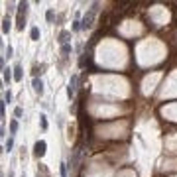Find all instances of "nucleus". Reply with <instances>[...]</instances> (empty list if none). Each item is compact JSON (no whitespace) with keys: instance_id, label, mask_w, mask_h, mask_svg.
Returning <instances> with one entry per match:
<instances>
[{"instance_id":"17","label":"nucleus","mask_w":177,"mask_h":177,"mask_svg":"<svg viewBox=\"0 0 177 177\" xmlns=\"http://www.w3.org/2000/svg\"><path fill=\"white\" fill-rule=\"evenodd\" d=\"M79 30H83V28H81V22H79V20H75V22H73V32H79Z\"/></svg>"},{"instance_id":"11","label":"nucleus","mask_w":177,"mask_h":177,"mask_svg":"<svg viewBox=\"0 0 177 177\" xmlns=\"http://www.w3.org/2000/svg\"><path fill=\"white\" fill-rule=\"evenodd\" d=\"M12 148H14V138H8L6 144H4V149L6 152H12Z\"/></svg>"},{"instance_id":"8","label":"nucleus","mask_w":177,"mask_h":177,"mask_svg":"<svg viewBox=\"0 0 177 177\" xmlns=\"http://www.w3.org/2000/svg\"><path fill=\"white\" fill-rule=\"evenodd\" d=\"M26 10H28V2H20L18 4V16H26Z\"/></svg>"},{"instance_id":"13","label":"nucleus","mask_w":177,"mask_h":177,"mask_svg":"<svg viewBox=\"0 0 177 177\" xmlns=\"http://www.w3.org/2000/svg\"><path fill=\"white\" fill-rule=\"evenodd\" d=\"M71 49H73V47H71L69 43H65V45H61V55H67V53H71Z\"/></svg>"},{"instance_id":"3","label":"nucleus","mask_w":177,"mask_h":177,"mask_svg":"<svg viewBox=\"0 0 177 177\" xmlns=\"http://www.w3.org/2000/svg\"><path fill=\"white\" fill-rule=\"evenodd\" d=\"M77 81H79V77L77 75H73L69 81V85H67V94H69V98L75 97V91H77Z\"/></svg>"},{"instance_id":"4","label":"nucleus","mask_w":177,"mask_h":177,"mask_svg":"<svg viewBox=\"0 0 177 177\" xmlns=\"http://www.w3.org/2000/svg\"><path fill=\"white\" fill-rule=\"evenodd\" d=\"M12 71H14V69H10V67H4V69H2V77H4V83L6 85H10V81L14 79V73H12Z\"/></svg>"},{"instance_id":"14","label":"nucleus","mask_w":177,"mask_h":177,"mask_svg":"<svg viewBox=\"0 0 177 177\" xmlns=\"http://www.w3.org/2000/svg\"><path fill=\"white\" fill-rule=\"evenodd\" d=\"M24 26H26V20H24V16H18V24H16V28H18V30H24Z\"/></svg>"},{"instance_id":"22","label":"nucleus","mask_w":177,"mask_h":177,"mask_svg":"<svg viewBox=\"0 0 177 177\" xmlns=\"http://www.w3.org/2000/svg\"><path fill=\"white\" fill-rule=\"evenodd\" d=\"M22 177H24V175H22Z\"/></svg>"},{"instance_id":"21","label":"nucleus","mask_w":177,"mask_h":177,"mask_svg":"<svg viewBox=\"0 0 177 177\" xmlns=\"http://www.w3.org/2000/svg\"><path fill=\"white\" fill-rule=\"evenodd\" d=\"M4 53H6V57H12V47L8 45V47H6V51H4Z\"/></svg>"},{"instance_id":"7","label":"nucleus","mask_w":177,"mask_h":177,"mask_svg":"<svg viewBox=\"0 0 177 177\" xmlns=\"http://www.w3.org/2000/svg\"><path fill=\"white\" fill-rule=\"evenodd\" d=\"M69 37H71V32H61L59 33V43H61V45L69 43Z\"/></svg>"},{"instance_id":"15","label":"nucleus","mask_w":177,"mask_h":177,"mask_svg":"<svg viewBox=\"0 0 177 177\" xmlns=\"http://www.w3.org/2000/svg\"><path fill=\"white\" fill-rule=\"evenodd\" d=\"M10 132H12V134L18 132V120H12V122H10Z\"/></svg>"},{"instance_id":"16","label":"nucleus","mask_w":177,"mask_h":177,"mask_svg":"<svg viewBox=\"0 0 177 177\" xmlns=\"http://www.w3.org/2000/svg\"><path fill=\"white\" fill-rule=\"evenodd\" d=\"M53 16H55V14H53V10H47V12H45V20H47V22H51Z\"/></svg>"},{"instance_id":"2","label":"nucleus","mask_w":177,"mask_h":177,"mask_svg":"<svg viewBox=\"0 0 177 177\" xmlns=\"http://www.w3.org/2000/svg\"><path fill=\"white\" fill-rule=\"evenodd\" d=\"M93 20H94V12L91 10V12H87V14H85L83 22H81V28H83V30H89L91 26H93Z\"/></svg>"},{"instance_id":"9","label":"nucleus","mask_w":177,"mask_h":177,"mask_svg":"<svg viewBox=\"0 0 177 177\" xmlns=\"http://www.w3.org/2000/svg\"><path fill=\"white\" fill-rule=\"evenodd\" d=\"M22 75H24L22 67H20V65H16V67H14V79H16V81H20V79H22Z\"/></svg>"},{"instance_id":"10","label":"nucleus","mask_w":177,"mask_h":177,"mask_svg":"<svg viewBox=\"0 0 177 177\" xmlns=\"http://www.w3.org/2000/svg\"><path fill=\"white\" fill-rule=\"evenodd\" d=\"M30 37H32L33 42H37V39H39V28H32V32H30Z\"/></svg>"},{"instance_id":"18","label":"nucleus","mask_w":177,"mask_h":177,"mask_svg":"<svg viewBox=\"0 0 177 177\" xmlns=\"http://www.w3.org/2000/svg\"><path fill=\"white\" fill-rule=\"evenodd\" d=\"M12 100V94H10V91H6L4 93V103H10Z\"/></svg>"},{"instance_id":"6","label":"nucleus","mask_w":177,"mask_h":177,"mask_svg":"<svg viewBox=\"0 0 177 177\" xmlns=\"http://www.w3.org/2000/svg\"><path fill=\"white\" fill-rule=\"evenodd\" d=\"M10 28H12V20H10V16H6V18L2 20V32L8 33V32H10Z\"/></svg>"},{"instance_id":"1","label":"nucleus","mask_w":177,"mask_h":177,"mask_svg":"<svg viewBox=\"0 0 177 177\" xmlns=\"http://www.w3.org/2000/svg\"><path fill=\"white\" fill-rule=\"evenodd\" d=\"M45 148H47L45 142H43V140H37L36 146H33V155H36V158H43V155H45Z\"/></svg>"},{"instance_id":"5","label":"nucleus","mask_w":177,"mask_h":177,"mask_svg":"<svg viewBox=\"0 0 177 177\" xmlns=\"http://www.w3.org/2000/svg\"><path fill=\"white\" fill-rule=\"evenodd\" d=\"M33 91H36L37 94H43V83H42V79H33Z\"/></svg>"},{"instance_id":"19","label":"nucleus","mask_w":177,"mask_h":177,"mask_svg":"<svg viewBox=\"0 0 177 177\" xmlns=\"http://www.w3.org/2000/svg\"><path fill=\"white\" fill-rule=\"evenodd\" d=\"M22 114H24V110H22V108L18 106V108H16V110H14V116H18V118H20V116H22Z\"/></svg>"},{"instance_id":"12","label":"nucleus","mask_w":177,"mask_h":177,"mask_svg":"<svg viewBox=\"0 0 177 177\" xmlns=\"http://www.w3.org/2000/svg\"><path fill=\"white\" fill-rule=\"evenodd\" d=\"M100 24H103V26H110V14H103L100 16Z\"/></svg>"},{"instance_id":"20","label":"nucleus","mask_w":177,"mask_h":177,"mask_svg":"<svg viewBox=\"0 0 177 177\" xmlns=\"http://www.w3.org/2000/svg\"><path fill=\"white\" fill-rule=\"evenodd\" d=\"M39 118H42V120H39V122H42V128L45 130V128H47V120H45V116H39Z\"/></svg>"}]
</instances>
